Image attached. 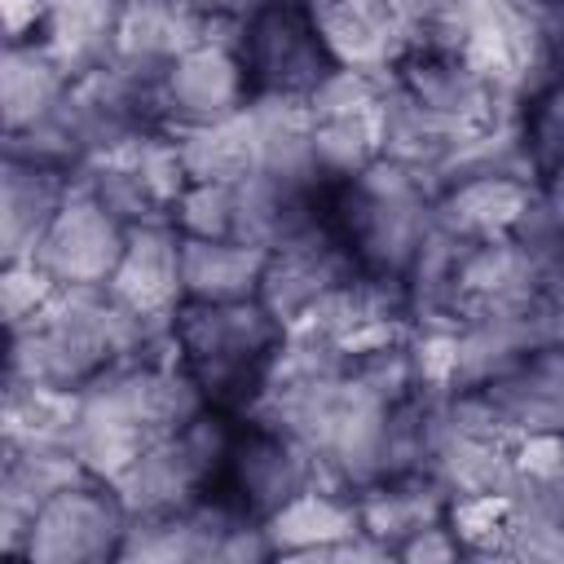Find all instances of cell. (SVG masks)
I'll use <instances>...</instances> for the list:
<instances>
[{
  "label": "cell",
  "instance_id": "cell-1",
  "mask_svg": "<svg viewBox=\"0 0 564 564\" xmlns=\"http://www.w3.org/2000/svg\"><path fill=\"white\" fill-rule=\"evenodd\" d=\"M198 410H207L203 392L176 361L172 344H159L79 388L70 445L93 476L119 480L141 458V449L189 423Z\"/></svg>",
  "mask_w": 564,
  "mask_h": 564
},
{
  "label": "cell",
  "instance_id": "cell-2",
  "mask_svg": "<svg viewBox=\"0 0 564 564\" xmlns=\"http://www.w3.org/2000/svg\"><path fill=\"white\" fill-rule=\"evenodd\" d=\"M167 344V326L141 322L106 286H57L48 304L9 326L4 379L79 392L110 366Z\"/></svg>",
  "mask_w": 564,
  "mask_h": 564
},
{
  "label": "cell",
  "instance_id": "cell-3",
  "mask_svg": "<svg viewBox=\"0 0 564 564\" xmlns=\"http://www.w3.org/2000/svg\"><path fill=\"white\" fill-rule=\"evenodd\" d=\"M326 220L370 278L405 282L436 229V185L392 159L348 181H326Z\"/></svg>",
  "mask_w": 564,
  "mask_h": 564
},
{
  "label": "cell",
  "instance_id": "cell-4",
  "mask_svg": "<svg viewBox=\"0 0 564 564\" xmlns=\"http://www.w3.org/2000/svg\"><path fill=\"white\" fill-rule=\"evenodd\" d=\"M286 339V326L260 300H181L167 322V344L203 401L225 414H247Z\"/></svg>",
  "mask_w": 564,
  "mask_h": 564
},
{
  "label": "cell",
  "instance_id": "cell-5",
  "mask_svg": "<svg viewBox=\"0 0 564 564\" xmlns=\"http://www.w3.org/2000/svg\"><path fill=\"white\" fill-rule=\"evenodd\" d=\"M423 44L458 48L516 106L555 70H564L560 4L542 0H458L445 35Z\"/></svg>",
  "mask_w": 564,
  "mask_h": 564
},
{
  "label": "cell",
  "instance_id": "cell-6",
  "mask_svg": "<svg viewBox=\"0 0 564 564\" xmlns=\"http://www.w3.org/2000/svg\"><path fill=\"white\" fill-rule=\"evenodd\" d=\"M229 31L251 97L308 101L335 70V57L317 26V9L308 0H247L229 18Z\"/></svg>",
  "mask_w": 564,
  "mask_h": 564
},
{
  "label": "cell",
  "instance_id": "cell-7",
  "mask_svg": "<svg viewBox=\"0 0 564 564\" xmlns=\"http://www.w3.org/2000/svg\"><path fill=\"white\" fill-rule=\"evenodd\" d=\"M119 560H154V564H247V560H273L269 533L260 520L242 516L220 494H207L198 502L132 516Z\"/></svg>",
  "mask_w": 564,
  "mask_h": 564
},
{
  "label": "cell",
  "instance_id": "cell-8",
  "mask_svg": "<svg viewBox=\"0 0 564 564\" xmlns=\"http://www.w3.org/2000/svg\"><path fill=\"white\" fill-rule=\"evenodd\" d=\"M75 181L88 194H97L123 225H141V220H172L189 185V172H185L176 132L145 128L137 137H123L88 154L75 167Z\"/></svg>",
  "mask_w": 564,
  "mask_h": 564
},
{
  "label": "cell",
  "instance_id": "cell-9",
  "mask_svg": "<svg viewBox=\"0 0 564 564\" xmlns=\"http://www.w3.org/2000/svg\"><path fill=\"white\" fill-rule=\"evenodd\" d=\"M229 423H234V414L207 405L189 423H181L176 432H167L150 449H141V458L119 480H110L119 489V498L128 502V511L150 516V511H172V507L207 498L216 489V476L225 463Z\"/></svg>",
  "mask_w": 564,
  "mask_h": 564
},
{
  "label": "cell",
  "instance_id": "cell-10",
  "mask_svg": "<svg viewBox=\"0 0 564 564\" xmlns=\"http://www.w3.org/2000/svg\"><path fill=\"white\" fill-rule=\"evenodd\" d=\"M317 480H326V476H322V463L308 454L304 441H295L286 427H278L251 410L234 414L225 463H220L212 494H220L242 516L264 524L278 507H286L300 489H308Z\"/></svg>",
  "mask_w": 564,
  "mask_h": 564
},
{
  "label": "cell",
  "instance_id": "cell-11",
  "mask_svg": "<svg viewBox=\"0 0 564 564\" xmlns=\"http://www.w3.org/2000/svg\"><path fill=\"white\" fill-rule=\"evenodd\" d=\"M132 511L101 476H84L57 489L31 520L22 560L31 564H101L119 560Z\"/></svg>",
  "mask_w": 564,
  "mask_h": 564
},
{
  "label": "cell",
  "instance_id": "cell-12",
  "mask_svg": "<svg viewBox=\"0 0 564 564\" xmlns=\"http://www.w3.org/2000/svg\"><path fill=\"white\" fill-rule=\"evenodd\" d=\"M419 110L441 119L463 141H476L480 132L507 123L516 115V101H507L458 48L449 44H410V53L388 75Z\"/></svg>",
  "mask_w": 564,
  "mask_h": 564
},
{
  "label": "cell",
  "instance_id": "cell-13",
  "mask_svg": "<svg viewBox=\"0 0 564 564\" xmlns=\"http://www.w3.org/2000/svg\"><path fill=\"white\" fill-rule=\"evenodd\" d=\"M383 93L388 79L335 66L308 97L313 159L322 181H348L383 159Z\"/></svg>",
  "mask_w": 564,
  "mask_h": 564
},
{
  "label": "cell",
  "instance_id": "cell-14",
  "mask_svg": "<svg viewBox=\"0 0 564 564\" xmlns=\"http://www.w3.org/2000/svg\"><path fill=\"white\" fill-rule=\"evenodd\" d=\"M247 101H251V84L234 48L229 18H220V26L198 48L176 57L154 84V115H159V128L167 132L229 119Z\"/></svg>",
  "mask_w": 564,
  "mask_h": 564
},
{
  "label": "cell",
  "instance_id": "cell-15",
  "mask_svg": "<svg viewBox=\"0 0 564 564\" xmlns=\"http://www.w3.org/2000/svg\"><path fill=\"white\" fill-rule=\"evenodd\" d=\"M361 269L348 256V247L339 242V234L330 229L326 198H322V212L308 225H300L278 247H269V260H264V278H260V295L256 300L282 326H295L322 295H330L335 286H344Z\"/></svg>",
  "mask_w": 564,
  "mask_h": 564
},
{
  "label": "cell",
  "instance_id": "cell-16",
  "mask_svg": "<svg viewBox=\"0 0 564 564\" xmlns=\"http://www.w3.org/2000/svg\"><path fill=\"white\" fill-rule=\"evenodd\" d=\"M123 242H128V225L75 181L70 198L53 216L31 260L57 286H106L123 256Z\"/></svg>",
  "mask_w": 564,
  "mask_h": 564
},
{
  "label": "cell",
  "instance_id": "cell-17",
  "mask_svg": "<svg viewBox=\"0 0 564 564\" xmlns=\"http://www.w3.org/2000/svg\"><path fill=\"white\" fill-rule=\"evenodd\" d=\"M216 26H220V13H207L198 0H123L106 57L159 84V75L176 57L198 48Z\"/></svg>",
  "mask_w": 564,
  "mask_h": 564
},
{
  "label": "cell",
  "instance_id": "cell-18",
  "mask_svg": "<svg viewBox=\"0 0 564 564\" xmlns=\"http://www.w3.org/2000/svg\"><path fill=\"white\" fill-rule=\"evenodd\" d=\"M471 392L480 410L494 419V427L511 441L564 432V344H542L538 352H529L524 361H516L511 370L494 375Z\"/></svg>",
  "mask_w": 564,
  "mask_h": 564
},
{
  "label": "cell",
  "instance_id": "cell-19",
  "mask_svg": "<svg viewBox=\"0 0 564 564\" xmlns=\"http://www.w3.org/2000/svg\"><path fill=\"white\" fill-rule=\"evenodd\" d=\"M106 291L137 313L141 322L167 326L176 304L185 300L181 286V229L172 220H141L128 225L123 256L106 282Z\"/></svg>",
  "mask_w": 564,
  "mask_h": 564
},
{
  "label": "cell",
  "instance_id": "cell-20",
  "mask_svg": "<svg viewBox=\"0 0 564 564\" xmlns=\"http://www.w3.org/2000/svg\"><path fill=\"white\" fill-rule=\"evenodd\" d=\"M538 181L511 172H463L436 189V229L458 242H498L516 238L533 207Z\"/></svg>",
  "mask_w": 564,
  "mask_h": 564
},
{
  "label": "cell",
  "instance_id": "cell-21",
  "mask_svg": "<svg viewBox=\"0 0 564 564\" xmlns=\"http://www.w3.org/2000/svg\"><path fill=\"white\" fill-rule=\"evenodd\" d=\"M93 476L84 458L70 445H13L4 441L0 463V546L9 555H22L26 529L35 511L66 485Z\"/></svg>",
  "mask_w": 564,
  "mask_h": 564
},
{
  "label": "cell",
  "instance_id": "cell-22",
  "mask_svg": "<svg viewBox=\"0 0 564 564\" xmlns=\"http://www.w3.org/2000/svg\"><path fill=\"white\" fill-rule=\"evenodd\" d=\"M313 9H317V26L326 35L335 66L344 70L388 79L414 44L405 22L383 0H322Z\"/></svg>",
  "mask_w": 564,
  "mask_h": 564
},
{
  "label": "cell",
  "instance_id": "cell-23",
  "mask_svg": "<svg viewBox=\"0 0 564 564\" xmlns=\"http://www.w3.org/2000/svg\"><path fill=\"white\" fill-rule=\"evenodd\" d=\"M75 189V172L4 154L0 167V256L4 260H31L40 238L48 234L53 216Z\"/></svg>",
  "mask_w": 564,
  "mask_h": 564
},
{
  "label": "cell",
  "instance_id": "cell-24",
  "mask_svg": "<svg viewBox=\"0 0 564 564\" xmlns=\"http://www.w3.org/2000/svg\"><path fill=\"white\" fill-rule=\"evenodd\" d=\"M273 560H322L335 542L361 533V511L357 494L330 480H317L300 489L286 507H278L264 520Z\"/></svg>",
  "mask_w": 564,
  "mask_h": 564
},
{
  "label": "cell",
  "instance_id": "cell-25",
  "mask_svg": "<svg viewBox=\"0 0 564 564\" xmlns=\"http://www.w3.org/2000/svg\"><path fill=\"white\" fill-rule=\"evenodd\" d=\"M357 494V511H361V529L383 542L397 560V546H405L414 533L449 520V502L454 494L441 485L436 471H401V476H379Z\"/></svg>",
  "mask_w": 564,
  "mask_h": 564
},
{
  "label": "cell",
  "instance_id": "cell-26",
  "mask_svg": "<svg viewBox=\"0 0 564 564\" xmlns=\"http://www.w3.org/2000/svg\"><path fill=\"white\" fill-rule=\"evenodd\" d=\"M70 70L44 40H22L4 44L0 57V115H4V137L26 132L40 123L70 88Z\"/></svg>",
  "mask_w": 564,
  "mask_h": 564
},
{
  "label": "cell",
  "instance_id": "cell-27",
  "mask_svg": "<svg viewBox=\"0 0 564 564\" xmlns=\"http://www.w3.org/2000/svg\"><path fill=\"white\" fill-rule=\"evenodd\" d=\"M269 247L238 238L181 234V286L185 300H256Z\"/></svg>",
  "mask_w": 564,
  "mask_h": 564
},
{
  "label": "cell",
  "instance_id": "cell-28",
  "mask_svg": "<svg viewBox=\"0 0 564 564\" xmlns=\"http://www.w3.org/2000/svg\"><path fill=\"white\" fill-rule=\"evenodd\" d=\"M181 141V159L189 181H242L251 172H260V154H256V132H251V115L247 106L229 119L203 123V128H185L176 132Z\"/></svg>",
  "mask_w": 564,
  "mask_h": 564
},
{
  "label": "cell",
  "instance_id": "cell-29",
  "mask_svg": "<svg viewBox=\"0 0 564 564\" xmlns=\"http://www.w3.org/2000/svg\"><path fill=\"white\" fill-rule=\"evenodd\" d=\"M75 419H79V392L4 379V441H13V445H70Z\"/></svg>",
  "mask_w": 564,
  "mask_h": 564
},
{
  "label": "cell",
  "instance_id": "cell-30",
  "mask_svg": "<svg viewBox=\"0 0 564 564\" xmlns=\"http://www.w3.org/2000/svg\"><path fill=\"white\" fill-rule=\"evenodd\" d=\"M516 128H520L533 176L538 181L560 176L564 172V70H555L516 106Z\"/></svg>",
  "mask_w": 564,
  "mask_h": 564
},
{
  "label": "cell",
  "instance_id": "cell-31",
  "mask_svg": "<svg viewBox=\"0 0 564 564\" xmlns=\"http://www.w3.org/2000/svg\"><path fill=\"white\" fill-rule=\"evenodd\" d=\"M53 291H57V282L35 260H4V269H0V313H4V326H18V322L35 317L48 304Z\"/></svg>",
  "mask_w": 564,
  "mask_h": 564
},
{
  "label": "cell",
  "instance_id": "cell-32",
  "mask_svg": "<svg viewBox=\"0 0 564 564\" xmlns=\"http://www.w3.org/2000/svg\"><path fill=\"white\" fill-rule=\"evenodd\" d=\"M383 4L405 22V31L414 35V44L441 40L445 26H449V18H454V9H458V0H383Z\"/></svg>",
  "mask_w": 564,
  "mask_h": 564
},
{
  "label": "cell",
  "instance_id": "cell-33",
  "mask_svg": "<svg viewBox=\"0 0 564 564\" xmlns=\"http://www.w3.org/2000/svg\"><path fill=\"white\" fill-rule=\"evenodd\" d=\"M463 555V542H458V533L449 529V520H441V524H432V529H423V533H414L405 546H397V560H410V564H427V560H458Z\"/></svg>",
  "mask_w": 564,
  "mask_h": 564
},
{
  "label": "cell",
  "instance_id": "cell-34",
  "mask_svg": "<svg viewBox=\"0 0 564 564\" xmlns=\"http://www.w3.org/2000/svg\"><path fill=\"white\" fill-rule=\"evenodd\" d=\"M198 4H203L207 13H220V18H234V13H238V9L247 4V0H198Z\"/></svg>",
  "mask_w": 564,
  "mask_h": 564
},
{
  "label": "cell",
  "instance_id": "cell-35",
  "mask_svg": "<svg viewBox=\"0 0 564 564\" xmlns=\"http://www.w3.org/2000/svg\"><path fill=\"white\" fill-rule=\"evenodd\" d=\"M560 48H564V0H560Z\"/></svg>",
  "mask_w": 564,
  "mask_h": 564
},
{
  "label": "cell",
  "instance_id": "cell-36",
  "mask_svg": "<svg viewBox=\"0 0 564 564\" xmlns=\"http://www.w3.org/2000/svg\"><path fill=\"white\" fill-rule=\"evenodd\" d=\"M308 4H322V0H308Z\"/></svg>",
  "mask_w": 564,
  "mask_h": 564
}]
</instances>
